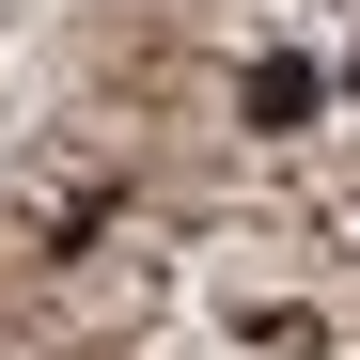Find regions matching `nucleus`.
<instances>
[{
  "label": "nucleus",
  "mask_w": 360,
  "mask_h": 360,
  "mask_svg": "<svg viewBox=\"0 0 360 360\" xmlns=\"http://www.w3.org/2000/svg\"><path fill=\"white\" fill-rule=\"evenodd\" d=\"M235 110H251V126L282 141V126H314V110H329V79H314V63L282 47V63H251V79H235Z\"/></svg>",
  "instance_id": "nucleus-1"
}]
</instances>
